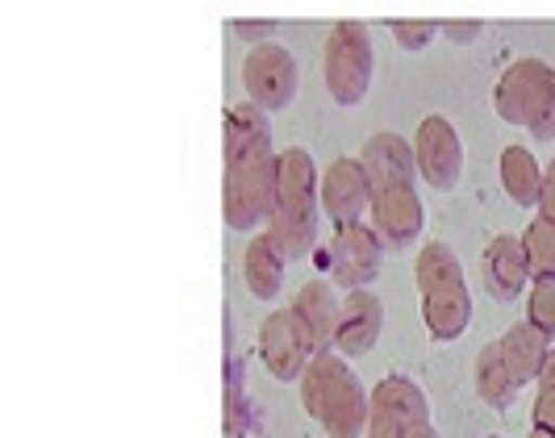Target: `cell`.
<instances>
[{
	"mask_svg": "<svg viewBox=\"0 0 555 438\" xmlns=\"http://www.w3.org/2000/svg\"><path fill=\"white\" fill-rule=\"evenodd\" d=\"M276 189V151L272 126L259 105H234L225 113V180L222 214L230 230H255L272 209Z\"/></svg>",
	"mask_w": 555,
	"mask_h": 438,
	"instance_id": "1",
	"label": "cell"
},
{
	"mask_svg": "<svg viewBox=\"0 0 555 438\" xmlns=\"http://www.w3.org/2000/svg\"><path fill=\"white\" fill-rule=\"evenodd\" d=\"M363 180H367V214H372V230L392 243L405 247L422 234V201L414 189V146L401 134H376L363 146Z\"/></svg>",
	"mask_w": 555,
	"mask_h": 438,
	"instance_id": "2",
	"label": "cell"
},
{
	"mask_svg": "<svg viewBox=\"0 0 555 438\" xmlns=\"http://www.w3.org/2000/svg\"><path fill=\"white\" fill-rule=\"evenodd\" d=\"M268 239L284 263L306 259L318 243V167L309 151L288 146L276 155V189L268 209Z\"/></svg>",
	"mask_w": 555,
	"mask_h": 438,
	"instance_id": "3",
	"label": "cell"
},
{
	"mask_svg": "<svg viewBox=\"0 0 555 438\" xmlns=\"http://www.w3.org/2000/svg\"><path fill=\"white\" fill-rule=\"evenodd\" d=\"M301 401L331 438H360L367 426V392L343 356L313 351L301 372Z\"/></svg>",
	"mask_w": 555,
	"mask_h": 438,
	"instance_id": "4",
	"label": "cell"
},
{
	"mask_svg": "<svg viewBox=\"0 0 555 438\" xmlns=\"http://www.w3.org/2000/svg\"><path fill=\"white\" fill-rule=\"evenodd\" d=\"M417 293H422V322L426 330L447 343L460 338L473 322V293L455 250L447 243H426L417 255Z\"/></svg>",
	"mask_w": 555,
	"mask_h": 438,
	"instance_id": "5",
	"label": "cell"
},
{
	"mask_svg": "<svg viewBox=\"0 0 555 438\" xmlns=\"http://www.w3.org/2000/svg\"><path fill=\"white\" fill-rule=\"evenodd\" d=\"M493 110L509 126H527L539 142L555 138V67L539 59H518L505 67L493 92Z\"/></svg>",
	"mask_w": 555,
	"mask_h": 438,
	"instance_id": "6",
	"label": "cell"
},
{
	"mask_svg": "<svg viewBox=\"0 0 555 438\" xmlns=\"http://www.w3.org/2000/svg\"><path fill=\"white\" fill-rule=\"evenodd\" d=\"M372 38L363 22H338L326 38V88L338 105H360L372 83Z\"/></svg>",
	"mask_w": 555,
	"mask_h": 438,
	"instance_id": "7",
	"label": "cell"
},
{
	"mask_svg": "<svg viewBox=\"0 0 555 438\" xmlns=\"http://www.w3.org/2000/svg\"><path fill=\"white\" fill-rule=\"evenodd\" d=\"M380 259H385V239L363 221L338 226L331 247L318 255V263L331 268L334 284H343V288H367L380 275Z\"/></svg>",
	"mask_w": 555,
	"mask_h": 438,
	"instance_id": "8",
	"label": "cell"
},
{
	"mask_svg": "<svg viewBox=\"0 0 555 438\" xmlns=\"http://www.w3.org/2000/svg\"><path fill=\"white\" fill-rule=\"evenodd\" d=\"M422 422H430V405L422 388L405 376H385L367 397V438H405Z\"/></svg>",
	"mask_w": 555,
	"mask_h": 438,
	"instance_id": "9",
	"label": "cell"
},
{
	"mask_svg": "<svg viewBox=\"0 0 555 438\" xmlns=\"http://www.w3.org/2000/svg\"><path fill=\"white\" fill-rule=\"evenodd\" d=\"M313 338H309L306 322L293 313V309H276V313H268V322L259 330V359H263V368L276 376V381L293 384L301 381V372H306V363L313 359Z\"/></svg>",
	"mask_w": 555,
	"mask_h": 438,
	"instance_id": "10",
	"label": "cell"
},
{
	"mask_svg": "<svg viewBox=\"0 0 555 438\" xmlns=\"http://www.w3.org/2000/svg\"><path fill=\"white\" fill-rule=\"evenodd\" d=\"M414 167L430 189H455L464 176V142L447 117H426L414 134Z\"/></svg>",
	"mask_w": 555,
	"mask_h": 438,
	"instance_id": "11",
	"label": "cell"
},
{
	"mask_svg": "<svg viewBox=\"0 0 555 438\" xmlns=\"http://www.w3.org/2000/svg\"><path fill=\"white\" fill-rule=\"evenodd\" d=\"M243 88H247L250 105L259 110H284L297 92V59L276 42H259L243 63Z\"/></svg>",
	"mask_w": 555,
	"mask_h": 438,
	"instance_id": "12",
	"label": "cell"
},
{
	"mask_svg": "<svg viewBox=\"0 0 555 438\" xmlns=\"http://www.w3.org/2000/svg\"><path fill=\"white\" fill-rule=\"evenodd\" d=\"M385 326V309L367 288H351L338 301V326H334V347L343 351V359H360L376 347Z\"/></svg>",
	"mask_w": 555,
	"mask_h": 438,
	"instance_id": "13",
	"label": "cell"
},
{
	"mask_svg": "<svg viewBox=\"0 0 555 438\" xmlns=\"http://www.w3.org/2000/svg\"><path fill=\"white\" fill-rule=\"evenodd\" d=\"M318 209H326V218L347 226L360 221L367 209V180H363L360 159H334L326 176L318 180Z\"/></svg>",
	"mask_w": 555,
	"mask_h": 438,
	"instance_id": "14",
	"label": "cell"
},
{
	"mask_svg": "<svg viewBox=\"0 0 555 438\" xmlns=\"http://www.w3.org/2000/svg\"><path fill=\"white\" fill-rule=\"evenodd\" d=\"M485 288L493 301H518L522 288H527V255L522 243L514 234H498L489 247H485Z\"/></svg>",
	"mask_w": 555,
	"mask_h": 438,
	"instance_id": "15",
	"label": "cell"
},
{
	"mask_svg": "<svg viewBox=\"0 0 555 438\" xmlns=\"http://www.w3.org/2000/svg\"><path fill=\"white\" fill-rule=\"evenodd\" d=\"M293 313L306 322L313 347L326 351L334 343V326H338V297H334L331 284H326V280L301 284V293H297V301H293Z\"/></svg>",
	"mask_w": 555,
	"mask_h": 438,
	"instance_id": "16",
	"label": "cell"
},
{
	"mask_svg": "<svg viewBox=\"0 0 555 438\" xmlns=\"http://www.w3.org/2000/svg\"><path fill=\"white\" fill-rule=\"evenodd\" d=\"M501 347V359H505V368H509V376H514V384L522 388L527 381H534L539 376V368H543V356H547V338L539 334V330L530 326V322H518V326L509 330L505 338L498 343Z\"/></svg>",
	"mask_w": 555,
	"mask_h": 438,
	"instance_id": "17",
	"label": "cell"
},
{
	"mask_svg": "<svg viewBox=\"0 0 555 438\" xmlns=\"http://www.w3.org/2000/svg\"><path fill=\"white\" fill-rule=\"evenodd\" d=\"M539 184H543V167L527 146H505L501 151V189L509 192L514 205H539Z\"/></svg>",
	"mask_w": 555,
	"mask_h": 438,
	"instance_id": "18",
	"label": "cell"
},
{
	"mask_svg": "<svg viewBox=\"0 0 555 438\" xmlns=\"http://www.w3.org/2000/svg\"><path fill=\"white\" fill-rule=\"evenodd\" d=\"M247 288L259 297V301H272L280 293V284H284V259H280V250L272 247V239L268 234H259V239H250L247 247Z\"/></svg>",
	"mask_w": 555,
	"mask_h": 438,
	"instance_id": "19",
	"label": "cell"
},
{
	"mask_svg": "<svg viewBox=\"0 0 555 438\" xmlns=\"http://www.w3.org/2000/svg\"><path fill=\"white\" fill-rule=\"evenodd\" d=\"M476 392H480L493 410H509L514 397H518V384H514V376H509V368H505V359H501L498 343H489V347L476 356Z\"/></svg>",
	"mask_w": 555,
	"mask_h": 438,
	"instance_id": "20",
	"label": "cell"
},
{
	"mask_svg": "<svg viewBox=\"0 0 555 438\" xmlns=\"http://www.w3.org/2000/svg\"><path fill=\"white\" fill-rule=\"evenodd\" d=\"M522 243V255H527V272L539 280V275H555V221L539 218L527 226V234L518 239Z\"/></svg>",
	"mask_w": 555,
	"mask_h": 438,
	"instance_id": "21",
	"label": "cell"
},
{
	"mask_svg": "<svg viewBox=\"0 0 555 438\" xmlns=\"http://www.w3.org/2000/svg\"><path fill=\"white\" fill-rule=\"evenodd\" d=\"M539 397H534V430L543 438H555V347H547L539 368Z\"/></svg>",
	"mask_w": 555,
	"mask_h": 438,
	"instance_id": "22",
	"label": "cell"
},
{
	"mask_svg": "<svg viewBox=\"0 0 555 438\" xmlns=\"http://www.w3.org/2000/svg\"><path fill=\"white\" fill-rule=\"evenodd\" d=\"M527 322L547 343H555V275H539L534 288H530V301H527Z\"/></svg>",
	"mask_w": 555,
	"mask_h": 438,
	"instance_id": "23",
	"label": "cell"
},
{
	"mask_svg": "<svg viewBox=\"0 0 555 438\" xmlns=\"http://www.w3.org/2000/svg\"><path fill=\"white\" fill-rule=\"evenodd\" d=\"M435 22H392V38L405 47V51H422L430 38H435Z\"/></svg>",
	"mask_w": 555,
	"mask_h": 438,
	"instance_id": "24",
	"label": "cell"
},
{
	"mask_svg": "<svg viewBox=\"0 0 555 438\" xmlns=\"http://www.w3.org/2000/svg\"><path fill=\"white\" fill-rule=\"evenodd\" d=\"M539 214L555 221V159L543 167V184H539Z\"/></svg>",
	"mask_w": 555,
	"mask_h": 438,
	"instance_id": "25",
	"label": "cell"
},
{
	"mask_svg": "<svg viewBox=\"0 0 555 438\" xmlns=\"http://www.w3.org/2000/svg\"><path fill=\"white\" fill-rule=\"evenodd\" d=\"M272 29H276V22H243V17L234 22V34H243V38H250V42H259V38L272 34Z\"/></svg>",
	"mask_w": 555,
	"mask_h": 438,
	"instance_id": "26",
	"label": "cell"
},
{
	"mask_svg": "<svg viewBox=\"0 0 555 438\" xmlns=\"http://www.w3.org/2000/svg\"><path fill=\"white\" fill-rule=\"evenodd\" d=\"M443 29L451 34V38H455V42H473V38H476V34H480L485 26H480V22H447Z\"/></svg>",
	"mask_w": 555,
	"mask_h": 438,
	"instance_id": "27",
	"label": "cell"
},
{
	"mask_svg": "<svg viewBox=\"0 0 555 438\" xmlns=\"http://www.w3.org/2000/svg\"><path fill=\"white\" fill-rule=\"evenodd\" d=\"M405 438H439V430H435L430 422H422V426H414V430H410Z\"/></svg>",
	"mask_w": 555,
	"mask_h": 438,
	"instance_id": "28",
	"label": "cell"
},
{
	"mask_svg": "<svg viewBox=\"0 0 555 438\" xmlns=\"http://www.w3.org/2000/svg\"><path fill=\"white\" fill-rule=\"evenodd\" d=\"M527 438H543V435H539V430H534V435H527Z\"/></svg>",
	"mask_w": 555,
	"mask_h": 438,
	"instance_id": "29",
	"label": "cell"
}]
</instances>
